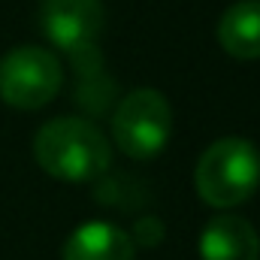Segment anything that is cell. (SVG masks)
Wrapping results in <instances>:
<instances>
[{
    "instance_id": "cell-1",
    "label": "cell",
    "mask_w": 260,
    "mask_h": 260,
    "mask_svg": "<svg viewBox=\"0 0 260 260\" xmlns=\"http://www.w3.org/2000/svg\"><path fill=\"white\" fill-rule=\"evenodd\" d=\"M34 157L52 179L61 182H94L112 164L106 136L76 115L52 118L37 130Z\"/></svg>"
},
{
    "instance_id": "cell-2",
    "label": "cell",
    "mask_w": 260,
    "mask_h": 260,
    "mask_svg": "<svg viewBox=\"0 0 260 260\" xmlns=\"http://www.w3.org/2000/svg\"><path fill=\"white\" fill-rule=\"evenodd\" d=\"M197 194L215 209H233L245 203L260 185V151L242 136L215 139L197 160Z\"/></svg>"
},
{
    "instance_id": "cell-3",
    "label": "cell",
    "mask_w": 260,
    "mask_h": 260,
    "mask_svg": "<svg viewBox=\"0 0 260 260\" xmlns=\"http://www.w3.org/2000/svg\"><path fill=\"white\" fill-rule=\"evenodd\" d=\"M173 136V109L157 88H136L112 115V139L133 160L157 157Z\"/></svg>"
},
{
    "instance_id": "cell-4",
    "label": "cell",
    "mask_w": 260,
    "mask_h": 260,
    "mask_svg": "<svg viewBox=\"0 0 260 260\" xmlns=\"http://www.w3.org/2000/svg\"><path fill=\"white\" fill-rule=\"evenodd\" d=\"M61 91V64L43 46H18L0 61V100L15 109H40Z\"/></svg>"
},
{
    "instance_id": "cell-5",
    "label": "cell",
    "mask_w": 260,
    "mask_h": 260,
    "mask_svg": "<svg viewBox=\"0 0 260 260\" xmlns=\"http://www.w3.org/2000/svg\"><path fill=\"white\" fill-rule=\"evenodd\" d=\"M40 27L52 46L79 58L94 52V43L103 30V6L100 0H43Z\"/></svg>"
},
{
    "instance_id": "cell-6",
    "label": "cell",
    "mask_w": 260,
    "mask_h": 260,
    "mask_svg": "<svg viewBox=\"0 0 260 260\" xmlns=\"http://www.w3.org/2000/svg\"><path fill=\"white\" fill-rule=\"evenodd\" d=\"M200 260H260V236L251 221L218 215L200 233Z\"/></svg>"
},
{
    "instance_id": "cell-7",
    "label": "cell",
    "mask_w": 260,
    "mask_h": 260,
    "mask_svg": "<svg viewBox=\"0 0 260 260\" xmlns=\"http://www.w3.org/2000/svg\"><path fill=\"white\" fill-rule=\"evenodd\" d=\"M64 260H136V245L109 221L79 224L64 242Z\"/></svg>"
},
{
    "instance_id": "cell-8",
    "label": "cell",
    "mask_w": 260,
    "mask_h": 260,
    "mask_svg": "<svg viewBox=\"0 0 260 260\" xmlns=\"http://www.w3.org/2000/svg\"><path fill=\"white\" fill-rule=\"evenodd\" d=\"M218 43L239 61L260 58V0H239L221 15Z\"/></svg>"
},
{
    "instance_id": "cell-9",
    "label": "cell",
    "mask_w": 260,
    "mask_h": 260,
    "mask_svg": "<svg viewBox=\"0 0 260 260\" xmlns=\"http://www.w3.org/2000/svg\"><path fill=\"white\" fill-rule=\"evenodd\" d=\"M133 236H136L139 245H154V242L164 239V224L157 218H139L136 227H133Z\"/></svg>"
}]
</instances>
